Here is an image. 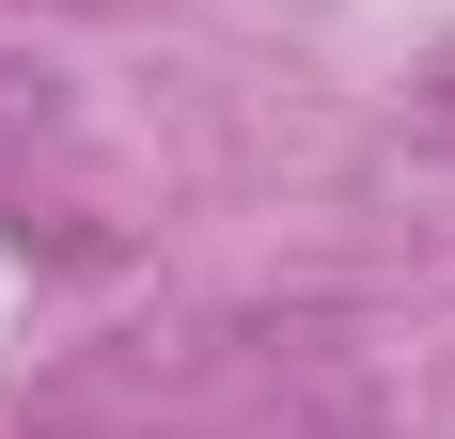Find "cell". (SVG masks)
I'll return each mask as SVG.
<instances>
[{"label": "cell", "instance_id": "obj_1", "mask_svg": "<svg viewBox=\"0 0 455 439\" xmlns=\"http://www.w3.org/2000/svg\"><path fill=\"white\" fill-rule=\"evenodd\" d=\"M47 126V79H32V63H0V141H32Z\"/></svg>", "mask_w": 455, "mask_h": 439}]
</instances>
